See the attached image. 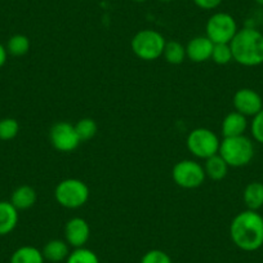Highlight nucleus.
<instances>
[{"mask_svg":"<svg viewBox=\"0 0 263 263\" xmlns=\"http://www.w3.org/2000/svg\"><path fill=\"white\" fill-rule=\"evenodd\" d=\"M42 253L45 260H49L52 263L62 262L69 257L70 245L66 242V240L53 239L44 245Z\"/></svg>","mask_w":263,"mask_h":263,"instance_id":"dca6fc26","label":"nucleus"},{"mask_svg":"<svg viewBox=\"0 0 263 263\" xmlns=\"http://www.w3.org/2000/svg\"><path fill=\"white\" fill-rule=\"evenodd\" d=\"M18 211L11 201H0V236L9 235L18 224Z\"/></svg>","mask_w":263,"mask_h":263,"instance_id":"2eb2a0df","label":"nucleus"},{"mask_svg":"<svg viewBox=\"0 0 263 263\" xmlns=\"http://www.w3.org/2000/svg\"><path fill=\"white\" fill-rule=\"evenodd\" d=\"M218 154L230 168H241L248 165L254 158V145L245 135L239 137H227L221 141Z\"/></svg>","mask_w":263,"mask_h":263,"instance_id":"7ed1b4c3","label":"nucleus"},{"mask_svg":"<svg viewBox=\"0 0 263 263\" xmlns=\"http://www.w3.org/2000/svg\"><path fill=\"white\" fill-rule=\"evenodd\" d=\"M213 47L214 43L206 35L195 36L187 43L186 57L195 63L206 62L212 58Z\"/></svg>","mask_w":263,"mask_h":263,"instance_id":"f8f14e48","label":"nucleus"},{"mask_svg":"<svg viewBox=\"0 0 263 263\" xmlns=\"http://www.w3.org/2000/svg\"><path fill=\"white\" fill-rule=\"evenodd\" d=\"M172 178L177 186L186 190L200 187L205 181L204 166L191 159H184L178 161L172 169Z\"/></svg>","mask_w":263,"mask_h":263,"instance_id":"6e6552de","label":"nucleus"},{"mask_svg":"<svg viewBox=\"0 0 263 263\" xmlns=\"http://www.w3.org/2000/svg\"><path fill=\"white\" fill-rule=\"evenodd\" d=\"M49 140L53 147L60 153H72L82 142L75 130L74 124L67 121H58L53 124L49 132Z\"/></svg>","mask_w":263,"mask_h":263,"instance_id":"1a4fd4ad","label":"nucleus"},{"mask_svg":"<svg viewBox=\"0 0 263 263\" xmlns=\"http://www.w3.org/2000/svg\"><path fill=\"white\" fill-rule=\"evenodd\" d=\"M250 132H252L253 138L258 143L263 145V108L257 115L253 116V120L250 123Z\"/></svg>","mask_w":263,"mask_h":263,"instance_id":"bb28decb","label":"nucleus"},{"mask_svg":"<svg viewBox=\"0 0 263 263\" xmlns=\"http://www.w3.org/2000/svg\"><path fill=\"white\" fill-rule=\"evenodd\" d=\"M74 126L82 142L90 141L92 138H95V136L97 135L98 132L97 123L90 118L80 119L77 124H74Z\"/></svg>","mask_w":263,"mask_h":263,"instance_id":"4be33fe9","label":"nucleus"},{"mask_svg":"<svg viewBox=\"0 0 263 263\" xmlns=\"http://www.w3.org/2000/svg\"><path fill=\"white\" fill-rule=\"evenodd\" d=\"M140 263H173V260L164 250L153 249L143 254Z\"/></svg>","mask_w":263,"mask_h":263,"instance_id":"a878e982","label":"nucleus"},{"mask_svg":"<svg viewBox=\"0 0 263 263\" xmlns=\"http://www.w3.org/2000/svg\"><path fill=\"white\" fill-rule=\"evenodd\" d=\"M159 2H161V3H171L173 0H159Z\"/></svg>","mask_w":263,"mask_h":263,"instance_id":"2f4dec72","label":"nucleus"},{"mask_svg":"<svg viewBox=\"0 0 263 263\" xmlns=\"http://www.w3.org/2000/svg\"><path fill=\"white\" fill-rule=\"evenodd\" d=\"M90 239V226L84 218L74 217L65 224V240L72 248H83Z\"/></svg>","mask_w":263,"mask_h":263,"instance_id":"9b49d317","label":"nucleus"},{"mask_svg":"<svg viewBox=\"0 0 263 263\" xmlns=\"http://www.w3.org/2000/svg\"><path fill=\"white\" fill-rule=\"evenodd\" d=\"M248 118L237 111L227 114L222 120L221 132L223 138L227 137H239L244 136L248 129Z\"/></svg>","mask_w":263,"mask_h":263,"instance_id":"ddd939ff","label":"nucleus"},{"mask_svg":"<svg viewBox=\"0 0 263 263\" xmlns=\"http://www.w3.org/2000/svg\"><path fill=\"white\" fill-rule=\"evenodd\" d=\"M7 58H8V52H7V48L4 47L2 43H0V67H3L7 62Z\"/></svg>","mask_w":263,"mask_h":263,"instance_id":"c85d7f7f","label":"nucleus"},{"mask_svg":"<svg viewBox=\"0 0 263 263\" xmlns=\"http://www.w3.org/2000/svg\"><path fill=\"white\" fill-rule=\"evenodd\" d=\"M37 194L34 187L22 184L17 187L11 196V203L17 211H27L36 204Z\"/></svg>","mask_w":263,"mask_h":263,"instance_id":"4468645a","label":"nucleus"},{"mask_svg":"<svg viewBox=\"0 0 263 263\" xmlns=\"http://www.w3.org/2000/svg\"><path fill=\"white\" fill-rule=\"evenodd\" d=\"M187 150L197 159L206 160L211 156L217 155L219 151L218 136L213 130L208 128H196L192 129L187 136L186 140Z\"/></svg>","mask_w":263,"mask_h":263,"instance_id":"423d86ee","label":"nucleus"},{"mask_svg":"<svg viewBox=\"0 0 263 263\" xmlns=\"http://www.w3.org/2000/svg\"><path fill=\"white\" fill-rule=\"evenodd\" d=\"M30 39L24 34H16L9 37L6 48L8 54L13 57H22L30 50Z\"/></svg>","mask_w":263,"mask_h":263,"instance_id":"412c9836","label":"nucleus"},{"mask_svg":"<svg viewBox=\"0 0 263 263\" xmlns=\"http://www.w3.org/2000/svg\"><path fill=\"white\" fill-rule=\"evenodd\" d=\"M90 191L85 182L78 178L61 181L54 189V199L66 209H79L89 200Z\"/></svg>","mask_w":263,"mask_h":263,"instance_id":"20e7f679","label":"nucleus"},{"mask_svg":"<svg viewBox=\"0 0 263 263\" xmlns=\"http://www.w3.org/2000/svg\"><path fill=\"white\" fill-rule=\"evenodd\" d=\"M235 111L244 116H255L263 108V100L257 90L252 88H241L237 90L232 98Z\"/></svg>","mask_w":263,"mask_h":263,"instance_id":"9d476101","label":"nucleus"},{"mask_svg":"<svg viewBox=\"0 0 263 263\" xmlns=\"http://www.w3.org/2000/svg\"><path fill=\"white\" fill-rule=\"evenodd\" d=\"M165 37L159 31L145 29L138 31L130 42L132 52L142 61H155L163 55Z\"/></svg>","mask_w":263,"mask_h":263,"instance_id":"39448f33","label":"nucleus"},{"mask_svg":"<svg viewBox=\"0 0 263 263\" xmlns=\"http://www.w3.org/2000/svg\"><path fill=\"white\" fill-rule=\"evenodd\" d=\"M254 2L258 4V6H262L263 7V0H254Z\"/></svg>","mask_w":263,"mask_h":263,"instance_id":"c756f323","label":"nucleus"},{"mask_svg":"<svg viewBox=\"0 0 263 263\" xmlns=\"http://www.w3.org/2000/svg\"><path fill=\"white\" fill-rule=\"evenodd\" d=\"M132 2H136V3H145L147 0H132Z\"/></svg>","mask_w":263,"mask_h":263,"instance_id":"7c9ffc66","label":"nucleus"},{"mask_svg":"<svg viewBox=\"0 0 263 263\" xmlns=\"http://www.w3.org/2000/svg\"><path fill=\"white\" fill-rule=\"evenodd\" d=\"M222 2L223 0H194L195 6L204 11H212V9L218 8Z\"/></svg>","mask_w":263,"mask_h":263,"instance_id":"cd10ccee","label":"nucleus"},{"mask_svg":"<svg viewBox=\"0 0 263 263\" xmlns=\"http://www.w3.org/2000/svg\"><path fill=\"white\" fill-rule=\"evenodd\" d=\"M44 255L42 250L32 245H24L16 249L12 254L9 263H44Z\"/></svg>","mask_w":263,"mask_h":263,"instance_id":"6ab92c4d","label":"nucleus"},{"mask_svg":"<svg viewBox=\"0 0 263 263\" xmlns=\"http://www.w3.org/2000/svg\"><path fill=\"white\" fill-rule=\"evenodd\" d=\"M236 20L230 13L218 12L209 17L205 26V35L214 44H230L236 35Z\"/></svg>","mask_w":263,"mask_h":263,"instance_id":"0eeeda50","label":"nucleus"},{"mask_svg":"<svg viewBox=\"0 0 263 263\" xmlns=\"http://www.w3.org/2000/svg\"><path fill=\"white\" fill-rule=\"evenodd\" d=\"M164 60L171 65H181L186 60V45L177 40H171L165 43L163 52Z\"/></svg>","mask_w":263,"mask_h":263,"instance_id":"aec40b11","label":"nucleus"},{"mask_svg":"<svg viewBox=\"0 0 263 263\" xmlns=\"http://www.w3.org/2000/svg\"><path fill=\"white\" fill-rule=\"evenodd\" d=\"M203 166L205 171V176L213 181H222L227 176L230 168L219 154L206 159Z\"/></svg>","mask_w":263,"mask_h":263,"instance_id":"a211bd4d","label":"nucleus"},{"mask_svg":"<svg viewBox=\"0 0 263 263\" xmlns=\"http://www.w3.org/2000/svg\"><path fill=\"white\" fill-rule=\"evenodd\" d=\"M211 60L213 61L214 63L221 66L229 65L231 61H234L230 44H214Z\"/></svg>","mask_w":263,"mask_h":263,"instance_id":"393cba45","label":"nucleus"},{"mask_svg":"<svg viewBox=\"0 0 263 263\" xmlns=\"http://www.w3.org/2000/svg\"><path fill=\"white\" fill-rule=\"evenodd\" d=\"M242 200L249 211H259L263 206V183L262 182H250L245 186L242 192Z\"/></svg>","mask_w":263,"mask_h":263,"instance_id":"f3484780","label":"nucleus"},{"mask_svg":"<svg viewBox=\"0 0 263 263\" xmlns=\"http://www.w3.org/2000/svg\"><path fill=\"white\" fill-rule=\"evenodd\" d=\"M20 124L13 118H4L0 120V141H11L18 136Z\"/></svg>","mask_w":263,"mask_h":263,"instance_id":"b1692460","label":"nucleus"},{"mask_svg":"<svg viewBox=\"0 0 263 263\" xmlns=\"http://www.w3.org/2000/svg\"><path fill=\"white\" fill-rule=\"evenodd\" d=\"M235 62L245 67H255L263 63V34L254 27L237 30L230 43Z\"/></svg>","mask_w":263,"mask_h":263,"instance_id":"f03ea898","label":"nucleus"},{"mask_svg":"<svg viewBox=\"0 0 263 263\" xmlns=\"http://www.w3.org/2000/svg\"><path fill=\"white\" fill-rule=\"evenodd\" d=\"M230 237L239 249L255 252L263 247V217L257 211H242L230 224Z\"/></svg>","mask_w":263,"mask_h":263,"instance_id":"f257e3e1","label":"nucleus"},{"mask_svg":"<svg viewBox=\"0 0 263 263\" xmlns=\"http://www.w3.org/2000/svg\"><path fill=\"white\" fill-rule=\"evenodd\" d=\"M66 263H100V258L93 250L83 247L70 252Z\"/></svg>","mask_w":263,"mask_h":263,"instance_id":"5701e85b","label":"nucleus"}]
</instances>
